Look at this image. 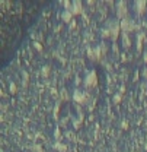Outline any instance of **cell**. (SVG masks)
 <instances>
[{
    "instance_id": "1",
    "label": "cell",
    "mask_w": 147,
    "mask_h": 152,
    "mask_svg": "<svg viewBox=\"0 0 147 152\" xmlns=\"http://www.w3.org/2000/svg\"><path fill=\"white\" fill-rule=\"evenodd\" d=\"M95 83H96V73L92 72V73H89L88 79H86V85L91 86V85H95Z\"/></svg>"
},
{
    "instance_id": "2",
    "label": "cell",
    "mask_w": 147,
    "mask_h": 152,
    "mask_svg": "<svg viewBox=\"0 0 147 152\" xmlns=\"http://www.w3.org/2000/svg\"><path fill=\"white\" fill-rule=\"evenodd\" d=\"M55 149H58V151H61V152H66V146L63 143H55Z\"/></svg>"
},
{
    "instance_id": "3",
    "label": "cell",
    "mask_w": 147,
    "mask_h": 152,
    "mask_svg": "<svg viewBox=\"0 0 147 152\" xmlns=\"http://www.w3.org/2000/svg\"><path fill=\"white\" fill-rule=\"evenodd\" d=\"M74 98H76V101H82L83 95H82V94H79V91H76V94H74Z\"/></svg>"
}]
</instances>
